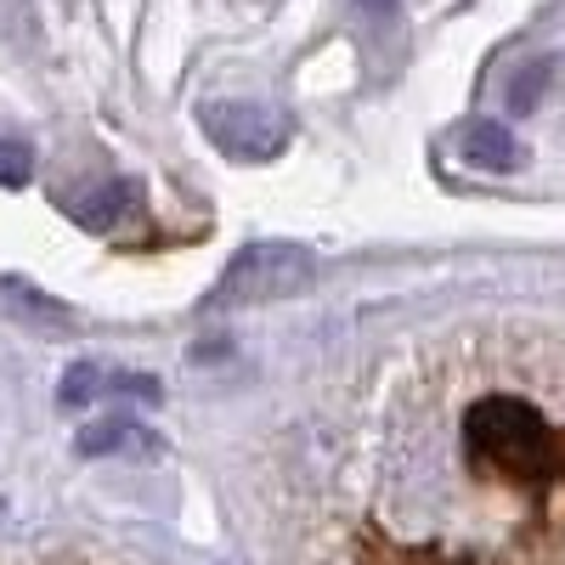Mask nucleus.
I'll return each instance as SVG.
<instances>
[{"label":"nucleus","mask_w":565,"mask_h":565,"mask_svg":"<svg viewBox=\"0 0 565 565\" xmlns=\"http://www.w3.org/2000/svg\"><path fill=\"white\" fill-rule=\"evenodd\" d=\"M311 271H317V255L306 244H244L210 289L204 311H244L266 300H289L311 282Z\"/></svg>","instance_id":"nucleus-1"},{"label":"nucleus","mask_w":565,"mask_h":565,"mask_svg":"<svg viewBox=\"0 0 565 565\" xmlns=\"http://www.w3.org/2000/svg\"><path fill=\"white\" fill-rule=\"evenodd\" d=\"M199 130L215 141V153L238 159V164H266L289 148V114L271 103H204L199 108Z\"/></svg>","instance_id":"nucleus-2"},{"label":"nucleus","mask_w":565,"mask_h":565,"mask_svg":"<svg viewBox=\"0 0 565 565\" xmlns=\"http://www.w3.org/2000/svg\"><path fill=\"white\" fill-rule=\"evenodd\" d=\"M469 441H476L487 458L509 463V469H532L543 458V418L526 407V402H509V396H492L469 413Z\"/></svg>","instance_id":"nucleus-3"},{"label":"nucleus","mask_w":565,"mask_h":565,"mask_svg":"<svg viewBox=\"0 0 565 565\" xmlns=\"http://www.w3.org/2000/svg\"><path fill=\"white\" fill-rule=\"evenodd\" d=\"M103 396H130L141 407H153L159 402V380H148V373H114L103 362H79V367L63 373V391H57L63 407H90Z\"/></svg>","instance_id":"nucleus-4"},{"label":"nucleus","mask_w":565,"mask_h":565,"mask_svg":"<svg viewBox=\"0 0 565 565\" xmlns=\"http://www.w3.org/2000/svg\"><path fill=\"white\" fill-rule=\"evenodd\" d=\"M458 153H463L469 164H476V170H492V175H509V170H521V164H526L521 136H514L509 125H498V119H476V125H463Z\"/></svg>","instance_id":"nucleus-5"},{"label":"nucleus","mask_w":565,"mask_h":565,"mask_svg":"<svg viewBox=\"0 0 565 565\" xmlns=\"http://www.w3.org/2000/svg\"><path fill=\"white\" fill-rule=\"evenodd\" d=\"M74 452H79V458L159 452V436L148 430V424H136V418H103V424H90V430H79V436H74Z\"/></svg>","instance_id":"nucleus-6"},{"label":"nucleus","mask_w":565,"mask_h":565,"mask_svg":"<svg viewBox=\"0 0 565 565\" xmlns=\"http://www.w3.org/2000/svg\"><path fill=\"white\" fill-rule=\"evenodd\" d=\"M119 215H125V181H108L103 193H90V199L74 204V221L90 226V232H108Z\"/></svg>","instance_id":"nucleus-7"},{"label":"nucleus","mask_w":565,"mask_h":565,"mask_svg":"<svg viewBox=\"0 0 565 565\" xmlns=\"http://www.w3.org/2000/svg\"><path fill=\"white\" fill-rule=\"evenodd\" d=\"M29 175H34V153L23 148V141L0 136V186H23Z\"/></svg>","instance_id":"nucleus-8"},{"label":"nucleus","mask_w":565,"mask_h":565,"mask_svg":"<svg viewBox=\"0 0 565 565\" xmlns=\"http://www.w3.org/2000/svg\"><path fill=\"white\" fill-rule=\"evenodd\" d=\"M543 85H548V63H532L521 79L509 85V108H514V114H526V108L537 103V90H543Z\"/></svg>","instance_id":"nucleus-9"},{"label":"nucleus","mask_w":565,"mask_h":565,"mask_svg":"<svg viewBox=\"0 0 565 565\" xmlns=\"http://www.w3.org/2000/svg\"><path fill=\"white\" fill-rule=\"evenodd\" d=\"M367 7H373V12H391V7H396V0H367Z\"/></svg>","instance_id":"nucleus-10"}]
</instances>
